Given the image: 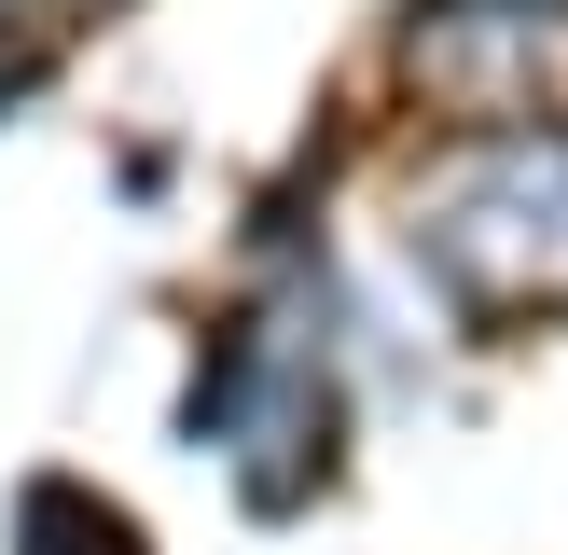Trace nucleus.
Instances as JSON below:
<instances>
[{"label": "nucleus", "mask_w": 568, "mask_h": 555, "mask_svg": "<svg viewBox=\"0 0 568 555\" xmlns=\"http://www.w3.org/2000/svg\"><path fill=\"white\" fill-rule=\"evenodd\" d=\"M416 250L471 305H568V139H486L416 194Z\"/></svg>", "instance_id": "nucleus-1"}, {"label": "nucleus", "mask_w": 568, "mask_h": 555, "mask_svg": "<svg viewBox=\"0 0 568 555\" xmlns=\"http://www.w3.org/2000/svg\"><path fill=\"white\" fill-rule=\"evenodd\" d=\"M14 555H139V542H125V514H111V500H83V486H28Z\"/></svg>", "instance_id": "nucleus-4"}, {"label": "nucleus", "mask_w": 568, "mask_h": 555, "mask_svg": "<svg viewBox=\"0 0 568 555\" xmlns=\"http://www.w3.org/2000/svg\"><path fill=\"white\" fill-rule=\"evenodd\" d=\"M555 42H568V0H430L416 14V83H444V98H514V83H541L555 70Z\"/></svg>", "instance_id": "nucleus-3"}, {"label": "nucleus", "mask_w": 568, "mask_h": 555, "mask_svg": "<svg viewBox=\"0 0 568 555\" xmlns=\"http://www.w3.org/2000/svg\"><path fill=\"white\" fill-rule=\"evenodd\" d=\"M194 431L236 458V486L264 500V514L320 486V458H333V389H320V361L292 347V320H236V347L209 361Z\"/></svg>", "instance_id": "nucleus-2"}]
</instances>
